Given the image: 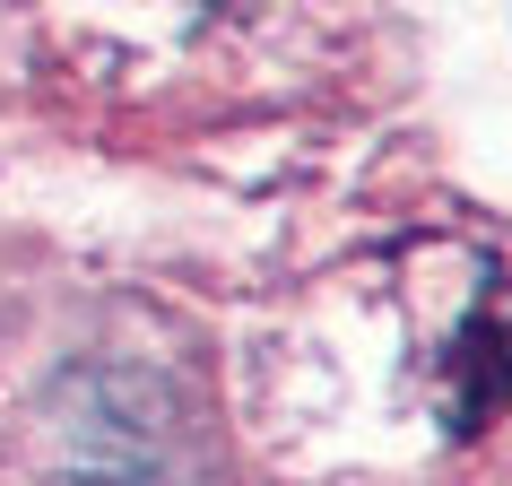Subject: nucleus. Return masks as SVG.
Wrapping results in <instances>:
<instances>
[{"label": "nucleus", "instance_id": "1", "mask_svg": "<svg viewBox=\"0 0 512 486\" xmlns=\"http://www.w3.org/2000/svg\"><path fill=\"white\" fill-rule=\"evenodd\" d=\"M270 434L322 478L443 486L512 426V261L408 243L304 304L261 356Z\"/></svg>", "mask_w": 512, "mask_h": 486}, {"label": "nucleus", "instance_id": "2", "mask_svg": "<svg viewBox=\"0 0 512 486\" xmlns=\"http://www.w3.org/2000/svg\"><path fill=\"white\" fill-rule=\"evenodd\" d=\"M35 426L53 443V469L79 486H165L174 478V434L183 408L165 391V374L131 365V356H96L44 391Z\"/></svg>", "mask_w": 512, "mask_h": 486}, {"label": "nucleus", "instance_id": "3", "mask_svg": "<svg viewBox=\"0 0 512 486\" xmlns=\"http://www.w3.org/2000/svg\"><path fill=\"white\" fill-rule=\"evenodd\" d=\"M53 9L79 27V53H105L113 70L191 61L252 18V0H53Z\"/></svg>", "mask_w": 512, "mask_h": 486}]
</instances>
